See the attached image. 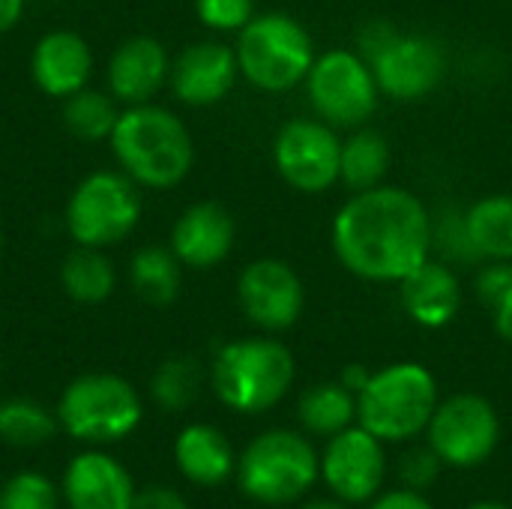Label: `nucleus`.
<instances>
[{
    "mask_svg": "<svg viewBox=\"0 0 512 509\" xmlns=\"http://www.w3.org/2000/svg\"><path fill=\"white\" fill-rule=\"evenodd\" d=\"M489 312H492V324H495L498 336L504 342H512V288L489 306Z\"/></svg>",
    "mask_w": 512,
    "mask_h": 509,
    "instance_id": "obj_37",
    "label": "nucleus"
},
{
    "mask_svg": "<svg viewBox=\"0 0 512 509\" xmlns=\"http://www.w3.org/2000/svg\"><path fill=\"white\" fill-rule=\"evenodd\" d=\"M306 93L318 114V120L333 129H357L366 126L378 111V81L369 63L357 51L330 48L315 57L306 75Z\"/></svg>",
    "mask_w": 512,
    "mask_h": 509,
    "instance_id": "obj_10",
    "label": "nucleus"
},
{
    "mask_svg": "<svg viewBox=\"0 0 512 509\" xmlns=\"http://www.w3.org/2000/svg\"><path fill=\"white\" fill-rule=\"evenodd\" d=\"M141 219V195L132 177L96 171L78 183L66 204V231L78 246L105 249L120 243Z\"/></svg>",
    "mask_w": 512,
    "mask_h": 509,
    "instance_id": "obj_9",
    "label": "nucleus"
},
{
    "mask_svg": "<svg viewBox=\"0 0 512 509\" xmlns=\"http://www.w3.org/2000/svg\"><path fill=\"white\" fill-rule=\"evenodd\" d=\"M114 282H117L114 267L99 249L78 246L75 252H69L63 258L60 285L78 303H102V300H108L111 291H114Z\"/></svg>",
    "mask_w": 512,
    "mask_h": 509,
    "instance_id": "obj_26",
    "label": "nucleus"
},
{
    "mask_svg": "<svg viewBox=\"0 0 512 509\" xmlns=\"http://www.w3.org/2000/svg\"><path fill=\"white\" fill-rule=\"evenodd\" d=\"M468 509H510V507H504V504H474V507H468Z\"/></svg>",
    "mask_w": 512,
    "mask_h": 509,
    "instance_id": "obj_41",
    "label": "nucleus"
},
{
    "mask_svg": "<svg viewBox=\"0 0 512 509\" xmlns=\"http://www.w3.org/2000/svg\"><path fill=\"white\" fill-rule=\"evenodd\" d=\"M63 498L69 509H132L135 483L114 456L90 450L66 465Z\"/></svg>",
    "mask_w": 512,
    "mask_h": 509,
    "instance_id": "obj_16",
    "label": "nucleus"
},
{
    "mask_svg": "<svg viewBox=\"0 0 512 509\" xmlns=\"http://www.w3.org/2000/svg\"><path fill=\"white\" fill-rule=\"evenodd\" d=\"M0 509H57V489L36 471H21L0 489Z\"/></svg>",
    "mask_w": 512,
    "mask_h": 509,
    "instance_id": "obj_31",
    "label": "nucleus"
},
{
    "mask_svg": "<svg viewBox=\"0 0 512 509\" xmlns=\"http://www.w3.org/2000/svg\"><path fill=\"white\" fill-rule=\"evenodd\" d=\"M237 300L243 315L255 327L267 333H282L300 321L306 291H303V279L291 264L279 258H261L240 273Z\"/></svg>",
    "mask_w": 512,
    "mask_h": 509,
    "instance_id": "obj_14",
    "label": "nucleus"
},
{
    "mask_svg": "<svg viewBox=\"0 0 512 509\" xmlns=\"http://www.w3.org/2000/svg\"><path fill=\"white\" fill-rule=\"evenodd\" d=\"M24 12V0H0V33L12 30Z\"/></svg>",
    "mask_w": 512,
    "mask_h": 509,
    "instance_id": "obj_39",
    "label": "nucleus"
},
{
    "mask_svg": "<svg viewBox=\"0 0 512 509\" xmlns=\"http://www.w3.org/2000/svg\"><path fill=\"white\" fill-rule=\"evenodd\" d=\"M357 54L369 63L378 90L396 102H417L435 93L447 75V51L429 33H402L393 21H366L357 33Z\"/></svg>",
    "mask_w": 512,
    "mask_h": 509,
    "instance_id": "obj_3",
    "label": "nucleus"
},
{
    "mask_svg": "<svg viewBox=\"0 0 512 509\" xmlns=\"http://www.w3.org/2000/svg\"><path fill=\"white\" fill-rule=\"evenodd\" d=\"M234 54L240 75L267 93H285L303 84L318 57L309 30L285 12L255 15L237 30Z\"/></svg>",
    "mask_w": 512,
    "mask_h": 509,
    "instance_id": "obj_7",
    "label": "nucleus"
},
{
    "mask_svg": "<svg viewBox=\"0 0 512 509\" xmlns=\"http://www.w3.org/2000/svg\"><path fill=\"white\" fill-rule=\"evenodd\" d=\"M198 390H201V372L189 357L165 360L150 381L153 402L165 411H186L198 399Z\"/></svg>",
    "mask_w": 512,
    "mask_h": 509,
    "instance_id": "obj_29",
    "label": "nucleus"
},
{
    "mask_svg": "<svg viewBox=\"0 0 512 509\" xmlns=\"http://www.w3.org/2000/svg\"><path fill=\"white\" fill-rule=\"evenodd\" d=\"M132 509H189V504L171 486H147V489L135 492Z\"/></svg>",
    "mask_w": 512,
    "mask_h": 509,
    "instance_id": "obj_35",
    "label": "nucleus"
},
{
    "mask_svg": "<svg viewBox=\"0 0 512 509\" xmlns=\"http://www.w3.org/2000/svg\"><path fill=\"white\" fill-rule=\"evenodd\" d=\"M369 509H435L417 489H396V492H384L378 498H372Z\"/></svg>",
    "mask_w": 512,
    "mask_h": 509,
    "instance_id": "obj_36",
    "label": "nucleus"
},
{
    "mask_svg": "<svg viewBox=\"0 0 512 509\" xmlns=\"http://www.w3.org/2000/svg\"><path fill=\"white\" fill-rule=\"evenodd\" d=\"M441 255L447 264H483V255L477 252L465 210L459 207H444L432 216V255Z\"/></svg>",
    "mask_w": 512,
    "mask_h": 509,
    "instance_id": "obj_30",
    "label": "nucleus"
},
{
    "mask_svg": "<svg viewBox=\"0 0 512 509\" xmlns=\"http://www.w3.org/2000/svg\"><path fill=\"white\" fill-rule=\"evenodd\" d=\"M240 75L234 48L222 42H195L171 66V90L183 105L207 108L222 102Z\"/></svg>",
    "mask_w": 512,
    "mask_h": 509,
    "instance_id": "obj_15",
    "label": "nucleus"
},
{
    "mask_svg": "<svg viewBox=\"0 0 512 509\" xmlns=\"http://www.w3.org/2000/svg\"><path fill=\"white\" fill-rule=\"evenodd\" d=\"M0 246H3V234H0Z\"/></svg>",
    "mask_w": 512,
    "mask_h": 509,
    "instance_id": "obj_42",
    "label": "nucleus"
},
{
    "mask_svg": "<svg viewBox=\"0 0 512 509\" xmlns=\"http://www.w3.org/2000/svg\"><path fill=\"white\" fill-rule=\"evenodd\" d=\"M390 171V144L378 129L357 126L342 141V162H339V183L351 192H366L384 183Z\"/></svg>",
    "mask_w": 512,
    "mask_h": 509,
    "instance_id": "obj_22",
    "label": "nucleus"
},
{
    "mask_svg": "<svg viewBox=\"0 0 512 509\" xmlns=\"http://www.w3.org/2000/svg\"><path fill=\"white\" fill-rule=\"evenodd\" d=\"M234 219L216 201L192 204L171 231V252L183 267L210 270L222 264L234 246Z\"/></svg>",
    "mask_w": 512,
    "mask_h": 509,
    "instance_id": "obj_17",
    "label": "nucleus"
},
{
    "mask_svg": "<svg viewBox=\"0 0 512 509\" xmlns=\"http://www.w3.org/2000/svg\"><path fill=\"white\" fill-rule=\"evenodd\" d=\"M297 375L294 354L276 339H237L219 348L213 360V390L237 414H264L276 408Z\"/></svg>",
    "mask_w": 512,
    "mask_h": 509,
    "instance_id": "obj_5",
    "label": "nucleus"
},
{
    "mask_svg": "<svg viewBox=\"0 0 512 509\" xmlns=\"http://www.w3.org/2000/svg\"><path fill=\"white\" fill-rule=\"evenodd\" d=\"M318 480V450L291 429H270L258 435L237 459V483L243 495L267 507L297 504Z\"/></svg>",
    "mask_w": 512,
    "mask_h": 509,
    "instance_id": "obj_6",
    "label": "nucleus"
},
{
    "mask_svg": "<svg viewBox=\"0 0 512 509\" xmlns=\"http://www.w3.org/2000/svg\"><path fill=\"white\" fill-rule=\"evenodd\" d=\"M180 261L171 249L162 246H144L132 255L129 279L141 300L150 306H168L180 294Z\"/></svg>",
    "mask_w": 512,
    "mask_h": 509,
    "instance_id": "obj_25",
    "label": "nucleus"
},
{
    "mask_svg": "<svg viewBox=\"0 0 512 509\" xmlns=\"http://www.w3.org/2000/svg\"><path fill=\"white\" fill-rule=\"evenodd\" d=\"M438 402V381L426 366L393 363L372 372L357 393V426L384 444H402L426 432Z\"/></svg>",
    "mask_w": 512,
    "mask_h": 509,
    "instance_id": "obj_4",
    "label": "nucleus"
},
{
    "mask_svg": "<svg viewBox=\"0 0 512 509\" xmlns=\"http://www.w3.org/2000/svg\"><path fill=\"white\" fill-rule=\"evenodd\" d=\"M144 417V405L135 387L117 375H81L75 378L60 402L57 423L75 441L87 444H111L138 429Z\"/></svg>",
    "mask_w": 512,
    "mask_h": 509,
    "instance_id": "obj_8",
    "label": "nucleus"
},
{
    "mask_svg": "<svg viewBox=\"0 0 512 509\" xmlns=\"http://www.w3.org/2000/svg\"><path fill=\"white\" fill-rule=\"evenodd\" d=\"M174 462L180 474L195 486H219L237 474V456L231 441L207 423L186 426L174 441Z\"/></svg>",
    "mask_w": 512,
    "mask_h": 509,
    "instance_id": "obj_21",
    "label": "nucleus"
},
{
    "mask_svg": "<svg viewBox=\"0 0 512 509\" xmlns=\"http://www.w3.org/2000/svg\"><path fill=\"white\" fill-rule=\"evenodd\" d=\"M111 150L135 183L171 189L192 171L195 147L183 120L159 105H129L111 132Z\"/></svg>",
    "mask_w": 512,
    "mask_h": 509,
    "instance_id": "obj_2",
    "label": "nucleus"
},
{
    "mask_svg": "<svg viewBox=\"0 0 512 509\" xmlns=\"http://www.w3.org/2000/svg\"><path fill=\"white\" fill-rule=\"evenodd\" d=\"M117 117H120V111H117L114 96H108L102 90H78V93L66 96V105H63L66 129L84 141L111 138Z\"/></svg>",
    "mask_w": 512,
    "mask_h": 509,
    "instance_id": "obj_28",
    "label": "nucleus"
},
{
    "mask_svg": "<svg viewBox=\"0 0 512 509\" xmlns=\"http://www.w3.org/2000/svg\"><path fill=\"white\" fill-rule=\"evenodd\" d=\"M441 465H444V462L435 456V450H432V447H429V450H411V453L402 459L399 474H402V480H405V486H408V489L423 492L426 486H432V483L438 480Z\"/></svg>",
    "mask_w": 512,
    "mask_h": 509,
    "instance_id": "obj_33",
    "label": "nucleus"
},
{
    "mask_svg": "<svg viewBox=\"0 0 512 509\" xmlns=\"http://www.w3.org/2000/svg\"><path fill=\"white\" fill-rule=\"evenodd\" d=\"M195 12L207 27L231 33L255 18V0H195Z\"/></svg>",
    "mask_w": 512,
    "mask_h": 509,
    "instance_id": "obj_32",
    "label": "nucleus"
},
{
    "mask_svg": "<svg viewBox=\"0 0 512 509\" xmlns=\"http://www.w3.org/2000/svg\"><path fill=\"white\" fill-rule=\"evenodd\" d=\"M387 477L384 441L363 426H348L333 435L321 456V480L345 504H369L381 495Z\"/></svg>",
    "mask_w": 512,
    "mask_h": 509,
    "instance_id": "obj_13",
    "label": "nucleus"
},
{
    "mask_svg": "<svg viewBox=\"0 0 512 509\" xmlns=\"http://www.w3.org/2000/svg\"><path fill=\"white\" fill-rule=\"evenodd\" d=\"M333 252L357 279L402 282L432 258V213L402 186L354 192L333 219Z\"/></svg>",
    "mask_w": 512,
    "mask_h": 509,
    "instance_id": "obj_1",
    "label": "nucleus"
},
{
    "mask_svg": "<svg viewBox=\"0 0 512 509\" xmlns=\"http://www.w3.org/2000/svg\"><path fill=\"white\" fill-rule=\"evenodd\" d=\"M369 378H372V372L366 369V366H360V363H351V366H345L342 369V378H339V384H345L354 396L369 384Z\"/></svg>",
    "mask_w": 512,
    "mask_h": 509,
    "instance_id": "obj_38",
    "label": "nucleus"
},
{
    "mask_svg": "<svg viewBox=\"0 0 512 509\" xmlns=\"http://www.w3.org/2000/svg\"><path fill=\"white\" fill-rule=\"evenodd\" d=\"M90 69H93L90 45L72 30L45 33L36 42L33 57H30V72H33L36 87L42 93L60 96V99L84 90Z\"/></svg>",
    "mask_w": 512,
    "mask_h": 509,
    "instance_id": "obj_20",
    "label": "nucleus"
},
{
    "mask_svg": "<svg viewBox=\"0 0 512 509\" xmlns=\"http://www.w3.org/2000/svg\"><path fill=\"white\" fill-rule=\"evenodd\" d=\"M57 426V414L45 411L33 399L15 396L0 402V441L9 447H39L54 438Z\"/></svg>",
    "mask_w": 512,
    "mask_h": 509,
    "instance_id": "obj_27",
    "label": "nucleus"
},
{
    "mask_svg": "<svg viewBox=\"0 0 512 509\" xmlns=\"http://www.w3.org/2000/svg\"><path fill=\"white\" fill-rule=\"evenodd\" d=\"M297 417H300L306 432H312L318 438H333V435L345 432L348 426H354L357 396L339 381L315 384L300 396Z\"/></svg>",
    "mask_w": 512,
    "mask_h": 509,
    "instance_id": "obj_23",
    "label": "nucleus"
},
{
    "mask_svg": "<svg viewBox=\"0 0 512 509\" xmlns=\"http://www.w3.org/2000/svg\"><path fill=\"white\" fill-rule=\"evenodd\" d=\"M300 509H348V504L345 501H330V498H321V501H309V504H303Z\"/></svg>",
    "mask_w": 512,
    "mask_h": 509,
    "instance_id": "obj_40",
    "label": "nucleus"
},
{
    "mask_svg": "<svg viewBox=\"0 0 512 509\" xmlns=\"http://www.w3.org/2000/svg\"><path fill=\"white\" fill-rule=\"evenodd\" d=\"M426 435H429V447L444 465L477 468L495 453L501 441V420L486 396L456 393L438 402L426 426Z\"/></svg>",
    "mask_w": 512,
    "mask_h": 509,
    "instance_id": "obj_11",
    "label": "nucleus"
},
{
    "mask_svg": "<svg viewBox=\"0 0 512 509\" xmlns=\"http://www.w3.org/2000/svg\"><path fill=\"white\" fill-rule=\"evenodd\" d=\"M339 162L342 138L318 117L288 120L273 141V165L279 177L303 195H318L339 183Z\"/></svg>",
    "mask_w": 512,
    "mask_h": 509,
    "instance_id": "obj_12",
    "label": "nucleus"
},
{
    "mask_svg": "<svg viewBox=\"0 0 512 509\" xmlns=\"http://www.w3.org/2000/svg\"><path fill=\"white\" fill-rule=\"evenodd\" d=\"M512 288V261H483L477 273V297L489 309Z\"/></svg>",
    "mask_w": 512,
    "mask_h": 509,
    "instance_id": "obj_34",
    "label": "nucleus"
},
{
    "mask_svg": "<svg viewBox=\"0 0 512 509\" xmlns=\"http://www.w3.org/2000/svg\"><path fill=\"white\" fill-rule=\"evenodd\" d=\"M171 75L168 54L153 36L126 39L108 60V87L117 102L144 105Z\"/></svg>",
    "mask_w": 512,
    "mask_h": 509,
    "instance_id": "obj_19",
    "label": "nucleus"
},
{
    "mask_svg": "<svg viewBox=\"0 0 512 509\" xmlns=\"http://www.w3.org/2000/svg\"><path fill=\"white\" fill-rule=\"evenodd\" d=\"M483 261H512V195H486L465 210Z\"/></svg>",
    "mask_w": 512,
    "mask_h": 509,
    "instance_id": "obj_24",
    "label": "nucleus"
},
{
    "mask_svg": "<svg viewBox=\"0 0 512 509\" xmlns=\"http://www.w3.org/2000/svg\"><path fill=\"white\" fill-rule=\"evenodd\" d=\"M399 300L414 324L441 330L456 321L462 309V282L447 261L429 258L399 282Z\"/></svg>",
    "mask_w": 512,
    "mask_h": 509,
    "instance_id": "obj_18",
    "label": "nucleus"
}]
</instances>
